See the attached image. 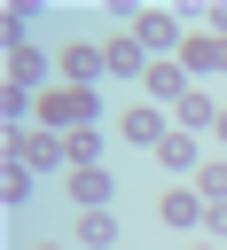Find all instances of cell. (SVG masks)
Returning a JSON list of instances; mask_svg holds the SVG:
<instances>
[{"instance_id": "cell-1", "label": "cell", "mask_w": 227, "mask_h": 250, "mask_svg": "<svg viewBox=\"0 0 227 250\" xmlns=\"http://www.w3.org/2000/svg\"><path fill=\"white\" fill-rule=\"evenodd\" d=\"M63 70L70 78H94V47H63Z\"/></svg>"}]
</instances>
